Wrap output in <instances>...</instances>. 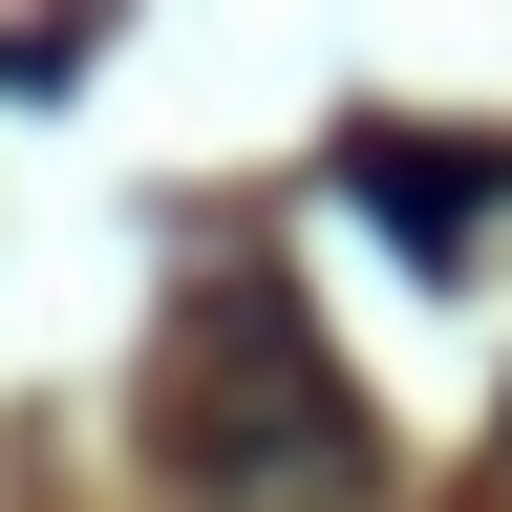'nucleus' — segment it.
<instances>
[{"instance_id": "2", "label": "nucleus", "mask_w": 512, "mask_h": 512, "mask_svg": "<svg viewBox=\"0 0 512 512\" xmlns=\"http://www.w3.org/2000/svg\"><path fill=\"white\" fill-rule=\"evenodd\" d=\"M342 192H363L406 256H470V235H491V150H427V128H342Z\"/></svg>"}, {"instance_id": "1", "label": "nucleus", "mask_w": 512, "mask_h": 512, "mask_svg": "<svg viewBox=\"0 0 512 512\" xmlns=\"http://www.w3.org/2000/svg\"><path fill=\"white\" fill-rule=\"evenodd\" d=\"M150 470H171V512H363L384 427L278 278H192L150 342Z\"/></svg>"}]
</instances>
